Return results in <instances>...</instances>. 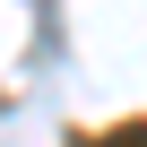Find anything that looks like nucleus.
<instances>
[{
  "label": "nucleus",
  "mask_w": 147,
  "mask_h": 147,
  "mask_svg": "<svg viewBox=\"0 0 147 147\" xmlns=\"http://www.w3.org/2000/svg\"><path fill=\"white\" fill-rule=\"evenodd\" d=\"M104 147H147V130H113V138H104Z\"/></svg>",
  "instance_id": "nucleus-1"
}]
</instances>
